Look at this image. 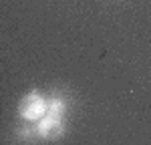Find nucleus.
I'll use <instances>...</instances> for the list:
<instances>
[{"mask_svg": "<svg viewBox=\"0 0 151 145\" xmlns=\"http://www.w3.org/2000/svg\"><path fill=\"white\" fill-rule=\"evenodd\" d=\"M47 111H48V115H50V117H60V115H63V103L52 101V103L47 107Z\"/></svg>", "mask_w": 151, "mask_h": 145, "instance_id": "3", "label": "nucleus"}, {"mask_svg": "<svg viewBox=\"0 0 151 145\" xmlns=\"http://www.w3.org/2000/svg\"><path fill=\"white\" fill-rule=\"evenodd\" d=\"M42 111H45V103H42V99L38 95L30 93V95L22 97V101H20V115L24 119H36V117L42 115Z\"/></svg>", "mask_w": 151, "mask_h": 145, "instance_id": "1", "label": "nucleus"}, {"mask_svg": "<svg viewBox=\"0 0 151 145\" xmlns=\"http://www.w3.org/2000/svg\"><path fill=\"white\" fill-rule=\"evenodd\" d=\"M40 133L47 139H57V137L63 135V123L58 121V117H50L48 115V119H45L40 123Z\"/></svg>", "mask_w": 151, "mask_h": 145, "instance_id": "2", "label": "nucleus"}]
</instances>
